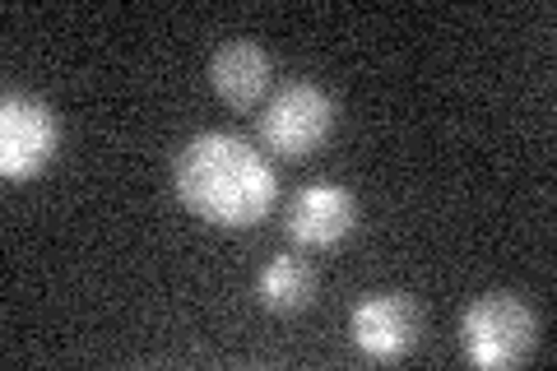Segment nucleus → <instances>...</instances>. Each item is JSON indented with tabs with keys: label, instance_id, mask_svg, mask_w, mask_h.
Segmentation results:
<instances>
[{
	"label": "nucleus",
	"instance_id": "obj_1",
	"mask_svg": "<svg viewBox=\"0 0 557 371\" xmlns=\"http://www.w3.org/2000/svg\"><path fill=\"white\" fill-rule=\"evenodd\" d=\"M172 186L177 200L196 219L214 227H256L270 219L278 200V176L242 135L228 131H205L186 139L177 163H172Z\"/></svg>",
	"mask_w": 557,
	"mask_h": 371
},
{
	"label": "nucleus",
	"instance_id": "obj_2",
	"mask_svg": "<svg viewBox=\"0 0 557 371\" xmlns=\"http://www.w3.org/2000/svg\"><path fill=\"white\" fill-rule=\"evenodd\" d=\"M539 344V316L516 293H483L460 316V348L469 367L507 371L520 367Z\"/></svg>",
	"mask_w": 557,
	"mask_h": 371
},
{
	"label": "nucleus",
	"instance_id": "obj_3",
	"mask_svg": "<svg viewBox=\"0 0 557 371\" xmlns=\"http://www.w3.org/2000/svg\"><path fill=\"white\" fill-rule=\"evenodd\" d=\"M330 131H335V102L317 84H284L260 112V139L278 158H307L317 153Z\"/></svg>",
	"mask_w": 557,
	"mask_h": 371
},
{
	"label": "nucleus",
	"instance_id": "obj_4",
	"mask_svg": "<svg viewBox=\"0 0 557 371\" xmlns=\"http://www.w3.org/2000/svg\"><path fill=\"white\" fill-rule=\"evenodd\" d=\"M61 153V121L42 98L5 94L0 102V172L5 182H33Z\"/></svg>",
	"mask_w": 557,
	"mask_h": 371
},
{
	"label": "nucleus",
	"instance_id": "obj_5",
	"mask_svg": "<svg viewBox=\"0 0 557 371\" xmlns=\"http://www.w3.org/2000/svg\"><path fill=\"white\" fill-rule=\"evenodd\" d=\"M348 339L368 362H399L418 344V307L405 293H368L348 311Z\"/></svg>",
	"mask_w": 557,
	"mask_h": 371
},
{
	"label": "nucleus",
	"instance_id": "obj_6",
	"mask_svg": "<svg viewBox=\"0 0 557 371\" xmlns=\"http://www.w3.org/2000/svg\"><path fill=\"white\" fill-rule=\"evenodd\" d=\"M358 214L362 209L354 200V190H344L335 182H311L288 200L284 233L298 246H311V251H330V246H344L358 233Z\"/></svg>",
	"mask_w": 557,
	"mask_h": 371
},
{
	"label": "nucleus",
	"instance_id": "obj_7",
	"mask_svg": "<svg viewBox=\"0 0 557 371\" xmlns=\"http://www.w3.org/2000/svg\"><path fill=\"white\" fill-rule=\"evenodd\" d=\"M270 75H274L270 51L247 42V38L223 42L214 51V61H209V88H214V94L237 112H247V108H256V102L265 98Z\"/></svg>",
	"mask_w": 557,
	"mask_h": 371
},
{
	"label": "nucleus",
	"instance_id": "obj_8",
	"mask_svg": "<svg viewBox=\"0 0 557 371\" xmlns=\"http://www.w3.org/2000/svg\"><path fill=\"white\" fill-rule=\"evenodd\" d=\"M256 297L270 316H298L317 297V270L302 256H274L256 279Z\"/></svg>",
	"mask_w": 557,
	"mask_h": 371
}]
</instances>
